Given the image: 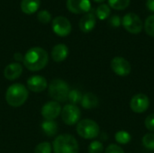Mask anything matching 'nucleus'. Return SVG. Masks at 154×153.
Returning <instances> with one entry per match:
<instances>
[{
    "instance_id": "15",
    "label": "nucleus",
    "mask_w": 154,
    "mask_h": 153,
    "mask_svg": "<svg viewBox=\"0 0 154 153\" xmlns=\"http://www.w3.org/2000/svg\"><path fill=\"white\" fill-rule=\"evenodd\" d=\"M23 73V67L18 62H13L7 65L4 70V76L8 80H14L18 78Z\"/></svg>"
},
{
    "instance_id": "16",
    "label": "nucleus",
    "mask_w": 154,
    "mask_h": 153,
    "mask_svg": "<svg viewBox=\"0 0 154 153\" xmlns=\"http://www.w3.org/2000/svg\"><path fill=\"white\" fill-rule=\"evenodd\" d=\"M69 55V48L63 43L57 44L51 50V58L56 62H61L67 59Z\"/></svg>"
},
{
    "instance_id": "1",
    "label": "nucleus",
    "mask_w": 154,
    "mask_h": 153,
    "mask_svg": "<svg viewBox=\"0 0 154 153\" xmlns=\"http://www.w3.org/2000/svg\"><path fill=\"white\" fill-rule=\"evenodd\" d=\"M49 61L48 52L41 47H33L26 51L23 62L25 68L31 71H39L46 67Z\"/></svg>"
},
{
    "instance_id": "34",
    "label": "nucleus",
    "mask_w": 154,
    "mask_h": 153,
    "mask_svg": "<svg viewBox=\"0 0 154 153\" xmlns=\"http://www.w3.org/2000/svg\"><path fill=\"white\" fill-rule=\"evenodd\" d=\"M94 1H96V2H97V3H103L105 0H94Z\"/></svg>"
},
{
    "instance_id": "10",
    "label": "nucleus",
    "mask_w": 154,
    "mask_h": 153,
    "mask_svg": "<svg viewBox=\"0 0 154 153\" xmlns=\"http://www.w3.org/2000/svg\"><path fill=\"white\" fill-rule=\"evenodd\" d=\"M150 106V98L145 94H136L130 101V107L136 114H143Z\"/></svg>"
},
{
    "instance_id": "9",
    "label": "nucleus",
    "mask_w": 154,
    "mask_h": 153,
    "mask_svg": "<svg viewBox=\"0 0 154 153\" xmlns=\"http://www.w3.org/2000/svg\"><path fill=\"white\" fill-rule=\"evenodd\" d=\"M110 66L114 73L120 77H126L132 71V67L130 62L126 59L120 56L115 57L111 60Z\"/></svg>"
},
{
    "instance_id": "23",
    "label": "nucleus",
    "mask_w": 154,
    "mask_h": 153,
    "mask_svg": "<svg viewBox=\"0 0 154 153\" xmlns=\"http://www.w3.org/2000/svg\"><path fill=\"white\" fill-rule=\"evenodd\" d=\"M83 95L81 94L80 91H79L78 89H72L69 91V96H68V100L70 102L71 105H75L77 106L78 104L81 103Z\"/></svg>"
},
{
    "instance_id": "11",
    "label": "nucleus",
    "mask_w": 154,
    "mask_h": 153,
    "mask_svg": "<svg viewBox=\"0 0 154 153\" xmlns=\"http://www.w3.org/2000/svg\"><path fill=\"white\" fill-rule=\"evenodd\" d=\"M41 113L45 120H54L60 115L61 106L56 101H50L43 105Z\"/></svg>"
},
{
    "instance_id": "24",
    "label": "nucleus",
    "mask_w": 154,
    "mask_h": 153,
    "mask_svg": "<svg viewBox=\"0 0 154 153\" xmlns=\"http://www.w3.org/2000/svg\"><path fill=\"white\" fill-rule=\"evenodd\" d=\"M144 30L148 35L154 37V14H152L146 18L144 23Z\"/></svg>"
},
{
    "instance_id": "33",
    "label": "nucleus",
    "mask_w": 154,
    "mask_h": 153,
    "mask_svg": "<svg viewBox=\"0 0 154 153\" xmlns=\"http://www.w3.org/2000/svg\"><path fill=\"white\" fill-rule=\"evenodd\" d=\"M14 59H16L17 60H23V57L20 53H15V54H14Z\"/></svg>"
},
{
    "instance_id": "31",
    "label": "nucleus",
    "mask_w": 154,
    "mask_h": 153,
    "mask_svg": "<svg viewBox=\"0 0 154 153\" xmlns=\"http://www.w3.org/2000/svg\"><path fill=\"white\" fill-rule=\"evenodd\" d=\"M108 23H109L110 26H112L114 28H117V27H119L121 25L122 19H121V17L119 15H113V16L110 17Z\"/></svg>"
},
{
    "instance_id": "17",
    "label": "nucleus",
    "mask_w": 154,
    "mask_h": 153,
    "mask_svg": "<svg viewBox=\"0 0 154 153\" xmlns=\"http://www.w3.org/2000/svg\"><path fill=\"white\" fill-rule=\"evenodd\" d=\"M41 0H22L21 10L26 14H32L38 11Z\"/></svg>"
},
{
    "instance_id": "20",
    "label": "nucleus",
    "mask_w": 154,
    "mask_h": 153,
    "mask_svg": "<svg viewBox=\"0 0 154 153\" xmlns=\"http://www.w3.org/2000/svg\"><path fill=\"white\" fill-rule=\"evenodd\" d=\"M111 14V9H110V6L108 5H106V4H101L97 6V10H96V14H97V17L99 19V20H105V19H107L109 17Z\"/></svg>"
},
{
    "instance_id": "25",
    "label": "nucleus",
    "mask_w": 154,
    "mask_h": 153,
    "mask_svg": "<svg viewBox=\"0 0 154 153\" xmlns=\"http://www.w3.org/2000/svg\"><path fill=\"white\" fill-rule=\"evenodd\" d=\"M143 145L151 151L154 150V133H147L143 137Z\"/></svg>"
},
{
    "instance_id": "30",
    "label": "nucleus",
    "mask_w": 154,
    "mask_h": 153,
    "mask_svg": "<svg viewBox=\"0 0 154 153\" xmlns=\"http://www.w3.org/2000/svg\"><path fill=\"white\" fill-rule=\"evenodd\" d=\"M105 153H125L122 147L117 144H110L106 147Z\"/></svg>"
},
{
    "instance_id": "18",
    "label": "nucleus",
    "mask_w": 154,
    "mask_h": 153,
    "mask_svg": "<svg viewBox=\"0 0 154 153\" xmlns=\"http://www.w3.org/2000/svg\"><path fill=\"white\" fill-rule=\"evenodd\" d=\"M81 106L85 109H93L97 106L98 105V98L96 95L92 93H87L83 95L81 100Z\"/></svg>"
},
{
    "instance_id": "26",
    "label": "nucleus",
    "mask_w": 154,
    "mask_h": 153,
    "mask_svg": "<svg viewBox=\"0 0 154 153\" xmlns=\"http://www.w3.org/2000/svg\"><path fill=\"white\" fill-rule=\"evenodd\" d=\"M104 146L99 141H93L88 146V153H103Z\"/></svg>"
},
{
    "instance_id": "12",
    "label": "nucleus",
    "mask_w": 154,
    "mask_h": 153,
    "mask_svg": "<svg viewBox=\"0 0 154 153\" xmlns=\"http://www.w3.org/2000/svg\"><path fill=\"white\" fill-rule=\"evenodd\" d=\"M67 8L73 14H87L91 9L90 0H67Z\"/></svg>"
},
{
    "instance_id": "28",
    "label": "nucleus",
    "mask_w": 154,
    "mask_h": 153,
    "mask_svg": "<svg viewBox=\"0 0 154 153\" xmlns=\"http://www.w3.org/2000/svg\"><path fill=\"white\" fill-rule=\"evenodd\" d=\"M37 18L42 23H48L51 20V14L48 10H41L37 14Z\"/></svg>"
},
{
    "instance_id": "22",
    "label": "nucleus",
    "mask_w": 154,
    "mask_h": 153,
    "mask_svg": "<svg viewBox=\"0 0 154 153\" xmlns=\"http://www.w3.org/2000/svg\"><path fill=\"white\" fill-rule=\"evenodd\" d=\"M110 7L116 10H125L130 5V0H108Z\"/></svg>"
},
{
    "instance_id": "27",
    "label": "nucleus",
    "mask_w": 154,
    "mask_h": 153,
    "mask_svg": "<svg viewBox=\"0 0 154 153\" xmlns=\"http://www.w3.org/2000/svg\"><path fill=\"white\" fill-rule=\"evenodd\" d=\"M51 145L50 142H43L39 143L34 150V153H51Z\"/></svg>"
},
{
    "instance_id": "8",
    "label": "nucleus",
    "mask_w": 154,
    "mask_h": 153,
    "mask_svg": "<svg viewBox=\"0 0 154 153\" xmlns=\"http://www.w3.org/2000/svg\"><path fill=\"white\" fill-rule=\"evenodd\" d=\"M52 31L55 34L60 37L68 36L72 30V26L69 19L64 16H57L52 20L51 23Z\"/></svg>"
},
{
    "instance_id": "3",
    "label": "nucleus",
    "mask_w": 154,
    "mask_h": 153,
    "mask_svg": "<svg viewBox=\"0 0 154 153\" xmlns=\"http://www.w3.org/2000/svg\"><path fill=\"white\" fill-rule=\"evenodd\" d=\"M54 153H79V146L76 138L70 134H60L52 143Z\"/></svg>"
},
{
    "instance_id": "7",
    "label": "nucleus",
    "mask_w": 154,
    "mask_h": 153,
    "mask_svg": "<svg viewBox=\"0 0 154 153\" xmlns=\"http://www.w3.org/2000/svg\"><path fill=\"white\" fill-rule=\"evenodd\" d=\"M60 115L64 124L67 125H74L79 122L81 112L77 106L68 104L61 109Z\"/></svg>"
},
{
    "instance_id": "13",
    "label": "nucleus",
    "mask_w": 154,
    "mask_h": 153,
    "mask_svg": "<svg viewBox=\"0 0 154 153\" xmlns=\"http://www.w3.org/2000/svg\"><path fill=\"white\" fill-rule=\"evenodd\" d=\"M48 87V83L45 78L39 75L32 76L27 80V89L35 92L40 93L45 90Z\"/></svg>"
},
{
    "instance_id": "19",
    "label": "nucleus",
    "mask_w": 154,
    "mask_h": 153,
    "mask_svg": "<svg viewBox=\"0 0 154 153\" xmlns=\"http://www.w3.org/2000/svg\"><path fill=\"white\" fill-rule=\"evenodd\" d=\"M42 132L49 137H52L57 133L58 124L54 120H45L42 123Z\"/></svg>"
},
{
    "instance_id": "6",
    "label": "nucleus",
    "mask_w": 154,
    "mask_h": 153,
    "mask_svg": "<svg viewBox=\"0 0 154 153\" xmlns=\"http://www.w3.org/2000/svg\"><path fill=\"white\" fill-rule=\"evenodd\" d=\"M122 24L128 32L133 34L140 33L143 27L141 18L134 13L126 14L122 19Z\"/></svg>"
},
{
    "instance_id": "29",
    "label": "nucleus",
    "mask_w": 154,
    "mask_h": 153,
    "mask_svg": "<svg viewBox=\"0 0 154 153\" xmlns=\"http://www.w3.org/2000/svg\"><path fill=\"white\" fill-rule=\"evenodd\" d=\"M144 125L149 131L154 133V114H152L146 117L144 121Z\"/></svg>"
},
{
    "instance_id": "14",
    "label": "nucleus",
    "mask_w": 154,
    "mask_h": 153,
    "mask_svg": "<svg viewBox=\"0 0 154 153\" xmlns=\"http://www.w3.org/2000/svg\"><path fill=\"white\" fill-rule=\"evenodd\" d=\"M96 23H97V18L95 14L92 12H88L81 17L79 25L83 32L88 33L90 32L95 28Z\"/></svg>"
},
{
    "instance_id": "2",
    "label": "nucleus",
    "mask_w": 154,
    "mask_h": 153,
    "mask_svg": "<svg viewBox=\"0 0 154 153\" xmlns=\"http://www.w3.org/2000/svg\"><path fill=\"white\" fill-rule=\"evenodd\" d=\"M29 96L28 89L22 84L15 83L11 85L5 92V101L13 107L23 106Z\"/></svg>"
},
{
    "instance_id": "21",
    "label": "nucleus",
    "mask_w": 154,
    "mask_h": 153,
    "mask_svg": "<svg viewBox=\"0 0 154 153\" xmlns=\"http://www.w3.org/2000/svg\"><path fill=\"white\" fill-rule=\"evenodd\" d=\"M115 139L119 144H127L131 142L132 136L128 132L122 130V131H118L115 134Z\"/></svg>"
},
{
    "instance_id": "4",
    "label": "nucleus",
    "mask_w": 154,
    "mask_h": 153,
    "mask_svg": "<svg viewBox=\"0 0 154 153\" xmlns=\"http://www.w3.org/2000/svg\"><path fill=\"white\" fill-rule=\"evenodd\" d=\"M48 91L50 96L53 98L54 101L62 103L68 100L70 89L67 82L60 78H55L49 85Z\"/></svg>"
},
{
    "instance_id": "5",
    "label": "nucleus",
    "mask_w": 154,
    "mask_h": 153,
    "mask_svg": "<svg viewBox=\"0 0 154 153\" xmlns=\"http://www.w3.org/2000/svg\"><path fill=\"white\" fill-rule=\"evenodd\" d=\"M77 133L78 134L87 140H92L98 136L100 128L98 124L90 119H84L77 124Z\"/></svg>"
},
{
    "instance_id": "32",
    "label": "nucleus",
    "mask_w": 154,
    "mask_h": 153,
    "mask_svg": "<svg viewBox=\"0 0 154 153\" xmlns=\"http://www.w3.org/2000/svg\"><path fill=\"white\" fill-rule=\"evenodd\" d=\"M146 6L148 10H150L151 12H154V0H147Z\"/></svg>"
}]
</instances>
